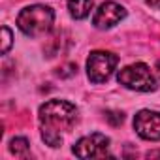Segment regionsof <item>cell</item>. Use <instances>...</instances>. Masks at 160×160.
<instances>
[{"mask_svg": "<svg viewBox=\"0 0 160 160\" xmlns=\"http://www.w3.org/2000/svg\"><path fill=\"white\" fill-rule=\"evenodd\" d=\"M117 79L126 89H132V91H138V92L156 91V79H154L151 68L143 62H136V64H130V66L122 68L119 72Z\"/></svg>", "mask_w": 160, "mask_h": 160, "instance_id": "3957f363", "label": "cell"}, {"mask_svg": "<svg viewBox=\"0 0 160 160\" xmlns=\"http://www.w3.org/2000/svg\"><path fill=\"white\" fill-rule=\"evenodd\" d=\"M119 58L109 51H92L87 60V75L92 83H104L111 77Z\"/></svg>", "mask_w": 160, "mask_h": 160, "instance_id": "277c9868", "label": "cell"}, {"mask_svg": "<svg viewBox=\"0 0 160 160\" xmlns=\"http://www.w3.org/2000/svg\"><path fill=\"white\" fill-rule=\"evenodd\" d=\"M73 154L77 158H104L109 156V138L104 134H91L81 138L73 145Z\"/></svg>", "mask_w": 160, "mask_h": 160, "instance_id": "5b68a950", "label": "cell"}, {"mask_svg": "<svg viewBox=\"0 0 160 160\" xmlns=\"http://www.w3.org/2000/svg\"><path fill=\"white\" fill-rule=\"evenodd\" d=\"M42 138L51 147L62 145V134L70 132L77 122V108L66 100H49L40 108Z\"/></svg>", "mask_w": 160, "mask_h": 160, "instance_id": "6da1fadb", "label": "cell"}, {"mask_svg": "<svg viewBox=\"0 0 160 160\" xmlns=\"http://www.w3.org/2000/svg\"><path fill=\"white\" fill-rule=\"evenodd\" d=\"M124 15H126L124 8L119 6L117 2H104V4L96 10V13H94V17H92V25H94L96 28H111V27H115L119 21H122Z\"/></svg>", "mask_w": 160, "mask_h": 160, "instance_id": "52a82bcc", "label": "cell"}, {"mask_svg": "<svg viewBox=\"0 0 160 160\" xmlns=\"http://www.w3.org/2000/svg\"><path fill=\"white\" fill-rule=\"evenodd\" d=\"M134 128L139 138L149 139V141H158L160 139V113L149 111V109L139 111L134 117Z\"/></svg>", "mask_w": 160, "mask_h": 160, "instance_id": "8992f818", "label": "cell"}, {"mask_svg": "<svg viewBox=\"0 0 160 160\" xmlns=\"http://www.w3.org/2000/svg\"><path fill=\"white\" fill-rule=\"evenodd\" d=\"M156 72H158V75H160V62H158V66H156Z\"/></svg>", "mask_w": 160, "mask_h": 160, "instance_id": "9a60e30c", "label": "cell"}, {"mask_svg": "<svg viewBox=\"0 0 160 160\" xmlns=\"http://www.w3.org/2000/svg\"><path fill=\"white\" fill-rule=\"evenodd\" d=\"M68 10L73 19H85L92 10V0H68Z\"/></svg>", "mask_w": 160, "mask_h": 160, "instance_id": "ba28073f", "label": "cell"}, {"mask_svg": "<svg viewBox=\"0 0 160 160\" xmlns=\"http://www.w3.org/2000/svg\"><path fill=\"white\" fill-rule=\"evenodd\" d=\"M10 151L15 156H25L28 152V141L25 138H13L12 143H10Z\"/></svg>", "mask_w": 160, "mask_h": 160, "instance_id": "9c48e42d", "label": "cell"}, {"mask_svg": "<svg viewBox=\"0 0 160 160\" xmlns=\"http://www.w3.org/2000/svg\"><path fill=\"white\" fill-rule=\"evenodd\" d=\"M53 19H55V13L51 8L47 6H42V4H34V6H28L25 8L19 17H17V27L27 34V36H42L45 34L51 25H53Z\"/></svg>", "mask_w": 160, "mask_h": 160, "instance_id": "7a4b0ae2", "label": "cell"}, {"mask_svg": "<svg viewBox=\"0 0 160 160\" xmlns=\"http://www.w3.org/2000/svg\"><path fill=\"white\" fill-rule=\"evenodd\" d=\"M2 36H4V43H2V55H6L10 51V45H12V32L8 27H2Z\"/></svg>", "mask_w": 160, "mask_h": 160, "instance_id": "8fae6325", "label": "cell"}, {"mask_svg": "<svg viewBox=\"0 0 160 160\" xmlns=\"http://www.w3.org/2000/svg\"><path fill=\"white\" fill-rule=\"evenodd\" d=\"M145 2H147L151 8H156V10L160 8V0H145Z\"/></svg>", "mask_w": 160, "mask_h": 160, "instance_id": "4fadbf2b", "label": "cell"}, {"mask_svg": "<svg viewBox=\"0 0 160 160\" xmlns=\"http://www.w3.org/2000/svg\"><path fill=\"white\" fill-rule=\"evenodd\" d=\"M75 72H77V66H75V64H66V66H62V70L58 68L57 75H60V77H70V75H73Z\"/></svg>", "mask_w": 160, "mask_h": 160, "instance_id": "7c38bea8", "label": "cell"}, {"mask_svg": "<svg viewBox=\"0 0 160 160\" xmlns=\"http://www.w3.org/2000/svg\"><path fill=\"white\" fill-rule=\"evenodd\" d=\"M147 156H149V158H151V156H160V152H149Z\"/></svg>", "mask_w": 160, "mask_h": 160, "instance_id": "5bb4252c", "label": "cell"}, {"mask_svg": "<svg viewBox=\"0 0 160 160\" xmlns=\"http://www.w3.org/2000/svg\"><path fill=\"white\" fill-rule=\"evenodd\" d=\"M106 119H108V122H111L113 126H119V124H122L124 115L119 113V111H106Z\"/></svg>", "mask_w": 160, "mask_h": 160, "instance_id": "30bf717a", "label": "cell"}]
</instances>
